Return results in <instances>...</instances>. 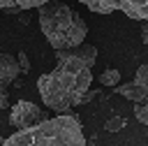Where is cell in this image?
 Wrapping results in <instances>:
<instances>
[{
	"mask_svg": "<svg viewBox=\"0 0 148 146\" xmlns=\"http://www.w3.org/2000/svg\"><path fill=\"white\" fill-rule=\"evenodd\" d=\"M95 14L123 12L134 21H148V0H79Z\"/></svg>",
	"mask_w": 148,
	"mask_h": 146,
	"instance_id": "4",
	"label": "cell"
},
{
	"mask_svg": "<svg viewBox=\"0 0 148 146\" xmlns=\"http://www.w3.org/2000/svg\"><path fill=\"white\" fill-rule=\"evenodd\" d=\"M18 67H21V72L23 74H28L30 72V60H28V56H25V51H18Z\"/></svg>",
	"mask_w": 148,
	"mask_h": 146,
	"instance_id": "13",
	"label": "cell"
},
{
	"mask_svg": "<svg viewBox=\"0 0 148 146\" xmlns=\"http://www.w3.org/2000/svg\"><path fill=\"white\" fill-rule=\"evenodd\" d=\"M49 2H56V0H0V9L7 12V14H18V12H28V9H39Z\"/></svg>",
	"mask_w": 148,
	"mask_h": 146,
	"instance_id": "7",
	"label": "cell"
},
{
	"mask_svg": "<svg viewBox=\"0 0 148 146\" xmlns=\"http://www.w3.org/2000/svg\"><path fill=\"white\" fill-rule=\"evenodd\" d=\"M116 93H120L123 97H127L130 102H136V104H143V100L148 97V86H141L136 81L132 83H120L116 88Z\"/></svg>",
	"mask_w": 148,
	"mask_h": 146,
	"instance_id": "8",
	"label": "cell"
},
{
	"mask_svg": "<svg viewBox=\"0 0 148 146\" xmlns=\"http://www.w3.org/2000/svg\"><path fill=\"white\" fill-rule=\"evenodd\" d=\"M97 81H99L104 88H118V86H120V72L113 70V67H109V70H104V72L97 76Z\"/></svg>",
	"mask_w": 148,
	"mask_h": 146,
	"instance_id": "9",
	"label": "cell"
},
{
	"mask_svg": "<svg viewBox=\"0 0 148 146\" xmlns=\"http://www.w3.org/2000/svg\"><path fill=\"white\" fill-rule=\"evenodd\" d=\"M21 67H18V60L9 53H0V83L7 86V83H14L16 76H18Z\"/></svg>",
	"mask_w": 148,
	"mask_h": 146,
	"instance_id": "6",
	"label": "cell"
},
{
	"mask_svg": "<svg viewBox=\"0 0 148 146\" xmlns=\"http://www.w3.org/2000/svg\"><path fill=\"white\" fill-rule=\"evenodd\" d=\"M141 42H143V44H148V21L141 25Z\"/></svg>",
	"mask_w": 148,
	"mask_h": 146,
	"instance_id": "15",
	"label": "cell"
},
{
	"mask_svg": "<svg viewBox=\"0 0 148 146\" xmlns=\"http://www.w3.org/2000/svg\"><path fill=\"white\" fill-rule=\"evenodd\" d=\"M134 81H136V83H141V86H148V63H143V65H139V67H136Z\"/></svg>",
	"mask_w": 148,
	"mask_h": 146,
	"instance_id": "12",
	"label": "cell"
},
{
	"mask_svg": "<svg viewBox=\"0 0 148 146\" xmlns=\"http://www.w3.org/2000/svg\"><path fill=\"white\" fill-rule=\"evenodd\" d=\"M37 21H39V28H42L46 42L53 46V51L81 46L88 35V25L81 19V14L60 0L39 7Z\"/></svg>",
	"mask_w": 148,
	"mask_h": 146,
	"instance_id": "2",
	"label": "cell"
},
{
	"mask_svg": "<svg viewBox=\"0 0 148 146\" xmlns=\"http://www.w3.org/2000/svg\"><path fill=\"white\" fill-rule=\"evenodd\" d=\"M2 146H86L81 118L76 114L56 116L37 127L14 132L2 141Z\"/></svg>",
	"mask_w": 148,
	"mask_h": 146,
	"instance_id": "3",
	"label": "cell"
},
{
	"mask_svg": "<svg viewBox=\"0 0 148 146\" xmlns=\"http://www.w3.org/2000/svg\"><path fill=\"white\" fill-rule=\"evenodd\" d=\"M134 118H136L141 125H148V102L134 107Z\"/></svg>",
	"mask_w": 148,
	"mask_h": 146,
	"instance_id": "11",
	"label": "cell"
},
{
	"mask_svg": "<svg viewBox=\"0 0 148 146\" xmlns=\"http://www.w3.org/2000/svg\"><path fill=\"white\" fill-rule=\"evenodd\" d=\"M56 70L37 79V90L46 109L56 111V116H67L69 109L83 104V97L90 93L97 46L81 44L74 49L56 51Z\"/></svg>",
	"mask_w": 148,
	"mask_h": 146,
	"instance_id": "1",
	"label": "cell"
},
{
	"mask_svg": "<svg viewBox=\"0 0 148 146\" xmlns=\"http://www.w3.org/2000/svg\"><path fill=\"white\" fill-rule=\"evenodd\" d=\"M49 121V114L44 109H39L35 102H28V100H18L16 104H12L9 109V125L21 132V130H30V127H37L39 123Z\"/></svg>",
	"mask_w": 148,
	"mask_h": 146,
	"instance_id": "5",
	"label": "cell"
},
{
	"mask_svg": "<svg viewBox=\"0 0 148 146\" xmlns=\"http://www.w3.org/2000/svg\"><path fill=\"white\" fill-rule=\"evenodd\" d=\"M9 104V93H7V86L0 83V109H7Z\"/></svg>",
	"mask_w": 148,
	"mask_h": 146,
	"instance_id": "14",
	"label": "cell"
},
{
	"mask_svg": "<svg viewBox=\"0 0 148 146\" xmlns=\"http://www.w3.org/2000/svg\"><path fill=\"white\" fill-rule=\"evenodd\" d=\"M125 127V118L123 116H111L106 123H104V130L106 132H118V130H123Z\"/></svg>",
	"mask_w": 148,
	"mask_h": 146,
	"instance_id": "10",
	"label": "cell"
}]
</instances>
